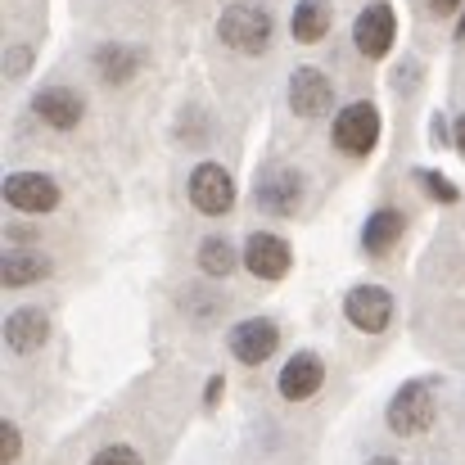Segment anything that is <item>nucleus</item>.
Here are the masks:
<instances>
[{
  "label": "nucleus",
  "mask_w": 465,
  "mask_h": 465,
  "mask_svg": "<svg viewBox=\"0 0 465 465\" xmlns=\"http://www.w3.org/2000/svg\"><path fill=\"white\" fill-rule=\"evenodd\" d=\"M416 181L434 194V199H443V203H457V185L448 181V176H439V172H416Z\"/></svg>",
  "instance_id": "nucleus-21"
},
{
  "label": "nucleus",
  "mask_w": 465,
  "mask_h": 465,
  "mask_svg": "<svg viewBox=\"0 0 465 465\" xmlns=\"http://www.w3.org/2000/svg\"><path fill=\"white\" fill-rule=\"evenodd\" d=\"M244 267H249L258 281H281V276L294 267V253H290V244H285L281 235L253 231V235L244 240Z\"/></svg>",
  "instance_id": "nucleus-7"
},
{
  "label": "nucleus",
  "mask_w": 465,
  "mask_h": 465,
  "mask_svg": "<svg viewBox=\"0 0 465 465\" xmlns=\"http://www.w3.org/2000/svg\"><path fill=\"white\" fill-rule=\"evenodd\" d=\"M457 5H461V0H430V9H434V14H452Z\"/></svg>",
  "instance_id": "nucleus-24"
},
{
  "label": "nucleus",
  "mask_w": 465,
  "mask_h": 465,
  "mask_svg": "<svg viewBox=\"0 0 465 465\" xmlns=\"http://www.w3.org/2000/svg\"><path fill=\"white\" fill-rule=\"evenodd\" d=\"M32 109H36V118L50 123L54 132H73V127L82 123V114H86L82 95L68 91V86H45V91L32 100Z\"/></svg>",
  "instance_id": "nucleus-13"
},
{
  "label": "nucleus",
  "mask_w": 465,
  "mask_h": 465,
  "mask_svg": "<svg viewBox=\"0 0 465 465\" xmlns=\"http://www.w3.org/2000/svg\"><path fill=\"white\" fill-rule=\"evenodd\" d=\"M91 465H145V461H141V452H136V448H127V443H114V448H100Z\"/></svg>",
  "instance_id": "nucleus-20"
},
{
  "label": "nucleus",
  "mask_w": 465,
  "mask_h": 465,
  "mask_svg": "<svg viewBox=\"0 0 465 465\" xmlns=\"http://www.w3.org/2000/svg\"><path fill=\"white\" fill-rule=\"evenodd\" d=\"M23 68H27V50H14L9 54V77H23Z\"/></svg>",
  "instance_id": "nucleus-23"
},
{
  "label": "nucleus",
  "mask_w": 465,
  "mask_h": 465,
  "mask_svg": "<svg viewBox=\"0 0 465 465\" xmlns=\"http://www.w3.org/2000/svg\"><path fill=\"white\" fill-rule=\"evenodd\" d=\"M402 231H407V217L398 213V208H380V213H371V222L361 226V244H366V253H389L398 240H402Z\"/></svg>",
  "instance_id": "nucleus-15"
},
{
  "label": "nucleus",
  "mask_w": 465,
  "mask_h": 465,
  "mask_svg": "<svg viewBox=\"0 0 465 465\" xmlns=\"http://www.w3.org/2000/svg\"><path fill=\"white\" fill-rule=\"evenodd\" d=\"M217 36L240 50V54H262L267 41H272V14L262 5H249V0H235L222 18H217Z\"/></svg>",
  "instance_id": "nucleus-1"
},
{
  "label": "nucleus",
  "mask_w": 465,
  "mask_h": 465,
  "mask_svg": "<svg viewBox=\"0 0 465 465\" xmlns=\"http://www.w3.org/2000/svg\"><path fill=\"white\" fill-rule=\"evenodd\" d=\"M136 68H141V54L127 50V45H100L95 50V73L104 82H127V77H136Z\"/></svg>",
  "instance_id": "nucleus-18"
},
{
  "label": "nucleus",
  "mask_w": 465,
  "mask_h": 465,
  "mask_svg": "<svg viewBox=\"0 0 465 465\" xmlns=\"http://www.w3.org/2000/svg\"><path fill=\"white\" fill-rule=\"evenodd\" d=\"M375 141H380V114H375V104H348L334 118V145L343 154H352V158L371 154Z\"/></svg>",
  "instance_id": "nucleus-4"
},
{
  "label": "nucleus",
  "mask_w": 465,
  "mask_h": 465,
  "mask_svg": "<svg viewBox=\"0 0 465 465\" xmlns=\"http://www.w3.org/2000/svg\"><path fill=\"white\" fill-rule=\"evenodd\" d=\"M321 384H325V361L316 352H294L285 361V371H281V398H290V402L316 398Z\"/></svg>",
  "instance_id": "nucleus-12"
},
{
  "label": "nucleus",
  "mask_w": 465,
  "mask_h": 465,
  "mask_svg": "<svg viewBox=\"0 0 465 465\" xmlns=\"http://www.w3.org/2000/svg\"><path fill=\"white\" fill-rule=\"evenodd\" d=\"M330 104H334V86L321 68H299L290 77V109L299 118H321Z\"/></svg>",
  "instance_id": "nucleus-11"
},
{
  "label": "nucleus",
  "mask_w": 465,
  "mask_h": 465,
  "mask_svg": "<svg viewBox=\"0 0 465 465\" xmlns=\"http://www.w3.org/2000/svg\"><path fill=\"white\" fill-rule=\"evenodd\" d=\"M41 276H50V258L45 253H32V249H9L5 253V285L9 290L36 285Z\"/></svg>",
  "instance_id": "nucleus-16"
},
{
  "label": "nucleus",
  "mask_w": 465,
  "mask_h": 465,
  "mask_svg": "<svg viewBox=\"0 0 465 465\" xmlns=\"http://www.w3.org/2000/svg\"><path fill=\"white\" fill-rule=\"evenodd\" d=\"M5 203L18 208V213H54L59 185L45 172H9L5 176Z\"/></svg>",
  "instance_id": "nucleus-5"
},
{
  "label": "nucleus",
  "mask_w": 465,
  "mask_h": 465,
  "mask_svg": "<svg viewBox=\"0 0 465 465\" xmlns=\"http://www.w3.org/2000/svg\"><path fill=\"white\" fill-rule=\"evenodd\" d=\"M276 348H281V330H276V321H267V316L240 321V325L231 330V352H235V361H244V366H262Z\"/></svg>",
  "instance_id": "nucleus-8"
},
{
  "label": "nucleus",
  "mask_w": 465,
  "mask_h": 465,
  "mask_svg": "<svg viewBox=\"0 0 465 465\" xmlns=\"http://www.w3.org/2000/svg\"><path fill=\"white\" fill-rule=\"evenodd\" d=\"M430 132H434V145H443V141H448V127H443V118H434V127H430Z\"/></svg>",
  "instance_id": "nucleus-26"
},
{
  "label": "nucleus",
  "mask_w": 465,
  "mask_h": 465,
  "mask_svg": "<svg viewBox=\"0 0 465 465\" xmlns=\"http://www.w3.org/2000/svg\"><path fill=\"white\" fill-rule=\"evenodd\" d=\"M366 465H407V461H398V457H375V461H366Z\"/></svg>",
  "instance_id": "nucleus-28"
},
{
  "label": "nucleus",
  "mask_w": 465,
  "mask_h": 465,
  "mask_svg": "<svg viewBox=\"0 0 465 465\" xmlns=\"http://www.w3.org/2000/svg\"><path fill=\"white\" fill-rule=\"evenodd\" d=\"M457 32H461V36H465V18H461V27H457Z\"/></svg>",
  "instance_id": "nucleus-29"
},
{
  "label": "nucleus",
  "mask_w": 465,
  "mask_h": 465,
  "mask_svg": "<svg viewBox=\"0 0 465 465\" xmlns=\"http://www.w3.org/2000/svg\"><path fill=\"white\" fill-rule=\"evenodd\" d=\"M253 194H258V208H267L276 217H290L299 208V199H303V176L290 172V167H272V172H262Z\"/></svg>",
  "instance_id": "nucleus-10"
},
{
  "label": "nucleus",
  "mask_w": 465,
  "mask_h": 465,
  "mask_svg": "<svg viewBox=\"0 0 465 465\" xmlns=\"http://www.w3.org/2000/svg\"><path fill=\"white\" fill-rule=\"evenodd\" d=\"M352 41H357V50H361L366 59L389 54V45H393V9H389L384 0L366 5V9L357 14V23H352Z\"/></svg>",
  "instance_id": "nucleus-9"
},
{
  "label": "nucleus",
  "mask_w": 465,
  "mask_h": 465,
  "mask_svg": "<svg viewBox=\"0 0 465 465\" xmlns=\"http://www.w3.org/2000/svg\"><path fill=\"white\" fill-rule=\"evenodd\" d=\"M45 334H50V321H45L41 308H18L5 316V343H9V352H36L45 343Z\"/></svg>",
  "instance_id": "nucleus-14"
},
{
  "label": "nucleus",
  "mask_w": 465,
  "mask_h": 465,
  "mask_svg": "<svg viewBox=\"0 0 465 465\" xmlns=\"http://www.w3.org/2000/svg\"><path fill=\"white\" fill-rule=\"evenodd\" d=\"M343 316H348L352 330L380 334V330L393 321V299H389V290H380V285H357V290H348V299H343Z\"/></svg>",
  "instance_id": "nucleus-6"
},
{
  "label": "nucleus",
  "mask_w": 465,
  "mask_h": 465,
  "mask_svg": "<svg viewBox=\"0 0 465 465\" xmlns=\"http://www.w3.org/2000/svg\"><path fill=\"white\" fill-rule=\"evenodd\" d=\"M452 141H457V150H461V154H465V114H461V118H457V132H452Z\"/></svg>",
  "instance_id": "nucleus-25"
},
{
  "label": "nucleus",
  "mask_w": 465,
  "mask_h": 465,
  "mask_svg": "<svg viewBox=\"0 0 465 465\" xmlns=\"http://www.w3.org/2000/svg\"><path fill=\"white\" fill-rule=\"evenodd\" d=\"M199 267H203V276H217V281H226V276L240 267V253H235V244H231V240H222V235H208V240L199 244Z\"/></svg>",
  "instance_id": "nucleus-19"
},
{
  "label": "nucleus",
  "mask_w": 465,
  "mask_h": 465,
  "mask_svg": "<svg viewBox=\"0 0 465 465\" xmlns=\"http://www.w3.org/2000/svg\"><path fill=\"white\" fill-rule=\"evenodd\" d=\"M330 18H334V9H330V0H299L294 5V23H290V32H294V41H321L325 32H330Z\"/></svg>",
  "instance_id": "nucleus-17"
},
{
  "label": "nucleus",
  "mask_w": 465,
  "mask_h": 465,
  "mask_svg": "<svg viewBox=\"0 0 465 465\" xmlns=\"http://www.w3.org/2000/svg\"><path fill=\"white\" fill-rule=\"evenodd\" d=\"M222 389H226V384H222V380H208V407H213V402H217V398H222Z\"/></svg>",
  "instance_id": "nucleus-27"
},
{
  "label": "nucleus",
  "mask_w": 465,
  "mask_h": 465,
  "mask_svg": "<svg viewBox=\"0 0 465 465\" xmlns=\"http://www.w3.org/2000/svg\"><path fill=\"white\" fill-rule=\"evenodd\" d=\"M190 203H194L203 217L231 213V203H235V181H231V172H226L222 163H199V167L190 172Z\"/></svg>",
  "instance_id": "nucleus-3"
},
{
  "label": "nucleus",
  "mask_w": 465,
  "mask_h": 465,
  "mask_svg": "<svg viewBox=\"0 0 465 465\" xmlns=\"http://www.w3.org/2000/svg\"><path fill=\"white\" fill-rule=\"evenodd\" d=\"M18 448H23V439H18V425H0V461L9 465V461H18Z\"/></svg>",
  "instance_id": "nucleus-22"
},
{
  "label": "nucleus",
  "mask_w": 465,
  "mask_h": 465,
  "mask_svg": "<svg viewBox=\"0 0 465 465\" xmlns=\"http://www.w3.org/2000/svg\"><path fill=\"white\" fill-rule=\"evenodd\" d=\"M430 425H434V393H430V384H420V380L402 384L389 398V430L402 434V439H416Z\"/></svg>",
  "instance_id": "nucleus-2"
}]
</instances>
